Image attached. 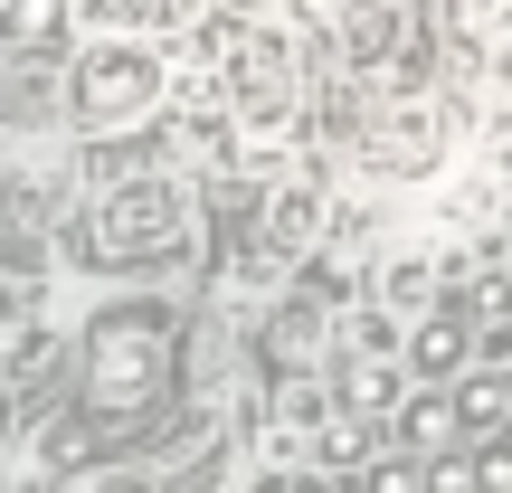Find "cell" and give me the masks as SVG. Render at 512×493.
Listing matches in <instances>:
<instances>
[{
	"instance_id": "1",
	"label": "cell",
	"mask_w": 512,
	"mask_h": 493,
	"mask_svg": "<svg viewBox=\"0 0 512 493\" xmlns=\"http://www.w3.org/2000/svg\"><path fill=\"white\" fill-rule=\"evenodd\" d=\"M171 361H181V323L162 304H114L86 332V399L95 408H152L171 389Z\"/></svg>"
},
{
	"instance_id": "2",
	"label": "cell",
	"mask_w": 512,
	"mask_h": 493,
	"mask_svg": "<svg viewBox=\"0 0 512 493\" xmlns=\"http://www.w3.org/2000/svg\"><path fill=\"white\" fill-rule=\"evenodd\" d=\"M181 238H190V209H181L171 181H124V190H105L95 219H86L95 266H152V256H171Z\"/></svg>"
},
{
	"instance_id": "3",
	"label": "cell",
	"mask_w": 512,
	"mask_h": 493,
	"mask_svg": "<svg viewBox=\"0 0 512 493\" xmlns=\"http://www.w3.org/2000/svg\"><path fill=\"white\" fill-rule=\"evenodd\" d=\"M152 105H162V57H152L143 38H105V48L76 67V114H86L95 133L143 124Z\"/></svg>"
},
{
	"instance_id": "4",
	"label": "cell",
	"mask_w": 512,
	"mask_h": 493,
	"mask_svg": "<svg viewBox=\"0 0 512 493\" xmlns=\"http://www.w3.org/2000/svg\"><path fill=\"white\" fill-rule=\"evenodd\" d=\"M228 95H238L247 133H285L294 124V38L275 19L228 29Z\"/></svg>"
},
{
	"instance_id": "5",
	"label": "cell",
	"mask_w": 512,
	"mask_h": 493,
	"mask_svg": "<svg viewBox=\"0 0 512 493\" xmlns=\"http://www.w3.org/2000/svg\"><path fill=\"white\" fill-rule=\"evenodd\" d=\"M446 152H456V114H446L437 95H408V105L380 114V133H370V162L399 171V181H437Z\"/></svg>"
},
{
	"instance_id": "6",
	"label": "cell",
	"mask_w": 512,
	"mask_h": 493,
	"mask_svg": "<svg viewBox=\"0 0 512 493\" xmlns=\"http://www.w3.org/2000/svg\"><path fill=\"white\" fill-rule=\"evenodd\" d=\"M0 38H10L19 57H57V38H67V0H0Z\"/></svg>"
},
{
	"instance_id": "7",
	"label": "cell",
	"mask_w": 512,
	"mask_h": 493,
	"mask_svg": "<svg viewBox=\"0 0 512 493\" xmlns=\"http://www.w3.org/2000/svg\"><path fill=\"white\" fill-rule=\"evenodd\" d=\"M465 351H475V323L437 313V323H418V342H408V370H418V380H456Z\"/></svg>"
},
{
	"instance_id": "8",
	"label": "cell",
	"mask_w": 512,
	"mask_h": 493,
	"mask_svg": "<svg viewBox=\"0 0 512 493\" xmlns=\"http://www.w3.org/2000/svg\"><path fill=\"white\" fill-rule=\"evenodd\" d=\"M313 228H323V200H313V181H285V190L266 200V247H275V256H294Z\"/></svg>"
},
{
	"instance_id": "9",
	"label": "cell",
	"mask_w": 512,
	"mask_h": 493,
	"mask_svg": "<svg viewBox=\"0 0 512 493\" xmlns=\"http://www.w3.org/2000/svg\"><path fill=\"white\" fill-rule=\"evenodd\" d=\"M332 399H342L351 418H380V408H399V370H389V361H342Z\"/></svg>"
},
{
	"instance_id": "10",
	"label": "cell",
	"mask_w": 512,
	"mask_h": 493,
	"mask_svg": "<svg viewBox=\"0 0 512 493\" xmlns=\"http://www.w3.org/2000/svg\"><path fill=\"white\" fill-rule=\"evenodd\" d=\"M437 266H456V247H399L380 266V294H389V304H427V275H437Z\"/></svg>"
},
{
	"instance_id": "11",
	"label": "cell",
	"mask_w": 512,
	"mask_h": 493,
	"mask_svg": "<svg viewBox=\"0 0 512 493\" xmlns=\"http://www.w3.org/2000/svg\"><path fill=\"white\" fill-rule=\"evenodd\" d=\"M446 437H456V399H437V389H427V399L399 408V446H446Z\"/></svg>"
},
{
	"instance_id": "12",
	"label": "cell",
	"mask_w": 512,
	"mask_h": 493,
	"mask_svg": "<svg viewBox=\"0 0 512 493\" xmlns=\"http://www.w3.org/2000/svg\"><path fill=\"white\" fill-rule=\"evenodd\" d=\"M503 418H512V389H503V380L456 389V427H503Z\"/></svg>"
},
{
	"instance_id": "13",
	"label": "cell",
	"mask_w": 512,
	"mask_h": 493,
	"mask_svg": "<svg viewBox=\"0 0 512 493\" xmlns=\"http://www.w3.org/2000/svg\"><path fill=\"white\" fill-rule=\"evenodd\" d=\"M370 446H380V418H342V427L323 437V465H361Z\"/></svg>"
},
{
	"instance_id": "14",
	"label": "cell",
	"mask_w": 512,
	"mask_h": 493,
	"mask_svg": "<svg viewBox=\"0 0 512 493\" xmlns=\"http://www.w3.org/2000/svg\"><path fill=\"white\" fill-rule=\"evenodd\" d=\"M86 10L105 19V29H143V19H171L181 0H86Z\"/></svg>"
},
{
	"instance_id": "15",
	"label": "cell",
	"mask_w": 512,
	"mask_h": 493,
	"mask_svg": "<svg viewBox=\"0 0 512 493\" xmlns=\"http://www.w3.org/2000/svg\"><path fill=\"white\" fill-rule=\"evenodd\" d=\"M313 418H332V389H323V380H294V399H285V427H313Z\"/></svg>"
},
{
	"instance_id": "16",
	"label": "cell",
	"mask_w": 512,
	"mask_h": 493,
	"mask_svg": "<svg viewBox=\"0 0 512 493\" xmlns=\"http://www.w3.org/2000/svg\"><path fill=\"white\" fill-rule=\"evenodd\" d=\"M48 465H86V418H57L48 427Z\"/></svg>"
},
{
	"instance_id": "17",
	"label": "cell",
	"mask_w": 512,
	"mask_h": 493,
	"mask_svg": "<svg viewBox=\"0 0 512 493\" xmlns=\"http://www.w3.org/2000/svg\"><path fill=\"white\" fill-rule=\"evenodd\" d=\"M456 19L484 38V29H503V19H512V0H456Z\"/></svg>"
},
{
	"instance_id": "18",
	"label": "cell",
	"mask_w": 512,
	"mask_h": 493,
	"mask_svg": "<svg viewBox=\"0 0 512 493\" xmlns=\"http://www.w3.org/2000/svg\"><path fill=\"white\" fill-rule=\"evenodd\" d=\"M361 493H418V475H408V465H370Z\"/></svg>"
},
{
	"instance_id": "19",
	"label": "cell",
	"mask_w": 512,
	"mask_h": 493,
	"mask_svg": "<svg viewBox=\"0 0 512 493\" xmlns=\"http://www.w3.org/2000/svg\"><path fill=\"white\" fill-rule=\"evenodd\" d=\"M427 493H475V475H465V465H437V475H427Z\"/></svg>"
},
{
	"instance_id": "20",
	"label": "cell",
	"mask_w": 512,
	"mask_h": 493,
	"mask_svg": "<svg viewBox=\"0 0 512 493\" xmlns=\"http://www.w3.org/2000/svg\"><path fill=\"white\" fill-rule=\"evenodd\" d=\"M247 493H323L313 475H266V484H247Z\"/></svg>"
},
{
	"instance_id": "21",
	"label": "cell",
	"mask_w": 512,
	"mask_h": 493,
	"mask_svg": "<svg viewBox=\"0 0 512 493\" xmlns=\"http://www.w3.org/2000/svg\"><path fill=\"white\" fill-rule=\"evenodd\" d=\"M503 171H512V124H503Z\"/></svg>"
},
{
	"instance_id": "22",
	"label": "cell",
	"mask_w": 512,
	"mask_h": 493,
	"mask_svg": "<svg viewBox=\"0 0 512 493\" xmlns=\"http://www.w3.org/2000/svg\"><path fill=\"white\" fill-rule=\"evenodd\" d=\"M0 427H10V408H0Z\"/></svg>"
},
{
	"instance_id": "23",
	"label": "cell",
	"mask_w": 512,
	"mask_h": 493,
	"mask_svg": "<svg viewBox=\"0 0 512 493\" xmlns=\"http://www.w3.org/2000/svg\"><path fill=\"white\" fill-rule=\"evenodd\" d=\"M0 332H10V323H0Z\"/></svg>"
}]
</instances>
